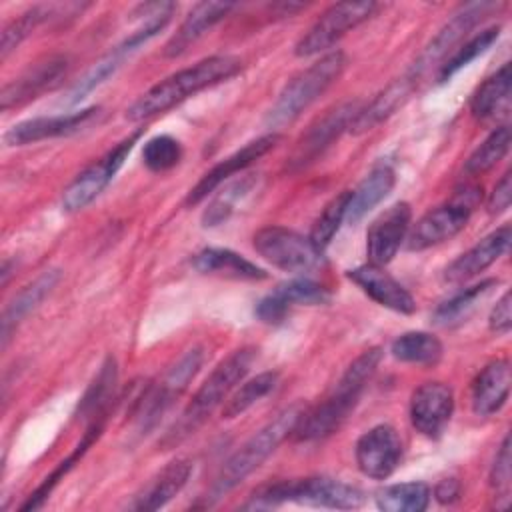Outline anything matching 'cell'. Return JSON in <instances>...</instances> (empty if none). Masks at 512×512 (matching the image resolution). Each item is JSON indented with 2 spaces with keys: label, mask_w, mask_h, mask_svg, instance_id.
Wrapping results in <instances>:
<instances>
[{
  "label": "cell",
  "mask_w": 512,
  "mask_h": 512,
  "mask_svg": "<svg viewBox=\"0 0 512 512\" xmlns=\"http://www.w3.org/2000/svg\"><path fill=\"white\" fill-rule=\"evenodd\" d=\"M404 454L400 434L390 424H378L366 430L354 446L358 470L372 480H386L394 474Z\"/></svg>",
  "instance_id": "cell-15"
},
{
  "label": "cell",
  "mask_w": 512,
  "mask_h": 512,
  "mask_svg": "<svg viewBox=\"0 0 512 512\" xmlns=\"http://www.w3.org/2000/svg\"><path fill=\"white\" fill-rule=\"evenodd\" d=\"M410 220V204L396 202L370 224L366 232V254L370 264L386 266L392 262L410 232Z\"/></svg>",
  "instance_id": "cell-17"
},
{
  "label": "cell",
  "mask_w": 512,
  "mask_h": 512,
  "mask_svg": "<svg viewBox=\"0 0 512 512\" xmlns=\"http://www.w3.org/2000/svg\"><path fill=\"white\" fill-rule=\"evenodd\" d=\"M234 4L232 2H200L196 4L176 34L166 42L164 46V56L174 58L186 52L190 44H194L200 36H204L214 24H218L222 18H226L232 12Z\"/></svg>",
  "instance_id": "cell-25"
},
{
  "label": "cell",
  "mask_w": 512,
  "mask_h": 512,
  "mask_svg": "<svg viewBox=\"0 0 512 512\" xmlns=\"http://www.w3.org/2000/svg\"><path fill=\"white\" fill-rule=\"evenodd\" d=\"M60 280V270L50 268L44 270L36 280H32L28 286H24L12 302L6 306L2 314V328H0V338H2V348H6L10 334L16 330V326L34 310L38 304L52 292V288Z\"/></svg>",
  "instance_id": "cell-28"
},
{
  "label": "cell",
  "mask_w": 512,
  "mask_h": 512,
  "mask_svg": "<svg viewBox=\"0 0 512 512\" xmlns=\"http://www.w3.org/2000/svg\"><path fill=\"white\" fill-rule=\"evenodd\" d=\"M102 428H104V420H98V422H92V424H88V428H86V432H84V436H82V440H80V444L76 446V450L66 458V460H62L60 464H58V468L38 486V490L34 492V494H30V498L20 506V510H24V512H28V510H36V508H40L42 504H44V500L50 496V492L54 490V486L72 470V466H74V462H78L82 456H84V452L92 446V442L100 436V432H102Z\"/></svg>",
  "instance_id": "cell-36"
},
{
  "label": "cell",
  "mask_w": 512,
  "mask_h": 512,
  "mask_svg": "<svg viewBox=\"0 0 512 512\" xmlns=\"http://www.w3.org/2000/svg\"><path fill=\"white\" fill-rule=\"evenodd\" d=\"M144 166L152 172L172 170L182 160V146L176 138L168 134H160L150 138L142 150Z\"/></svg>",
  "instance_id": "cell-42"
},
{
  "label": "cell",
  "mask_w": 512,
  "mask_h": 512,
  "mask_svg": "<svg viewBox=\"0 0 512 512\" xmlns=\"http://www.w3.org/2000/svg\"><path fill=\"white\" fill-rule=\"evenodd\" d=\"M258 350L254 346H244L234 350L226 360H222L212 374L204 380V384L196 390L188 406L182 410L180 418L168 428V432L160 438L158 448L170 450L190 438L208 416L226 400V396L234 390L236 384L248 374L254 364Z\"/></svg>",
  "instance_id": "cell-3"
},
{
  "label": "cell",
  "mask_w": 512,
  "mask_h": 512,
  "mask_svg": "<svg viewBox=\"0 0 512 512\" xmlns=\"http://www.w3.org/2000/svg\"><path fill=\"white\" fill-rule=\"evenodd\" d=\"M390 354L400 362L432 366L442 358V342L430 332L412 330L400 334L390 344Z\"/></svg>",
  "instance_id": "cell-35"
},
{
  "label": "cell",
  "mask_w": 512,
  "mask_h": 512,
  "mask_svg": "<svg viewBox=\"0 0 512 512\" xmlns=\"http://www.w3.org/2000/svg\"><path fill=\"white\" fill-rule=\"evenodd\" d=\"M480 188L464 186L458 190L450 202L428 210L408 232V250H426L430 246L442 244L454 238L468 224L476 204L480 202Z\"/></svg>",
  "instance_id": "cell-8"
},
{
  "label": "cell",
  "mask_w": 512,
  "mask_h": 512,
  "mask_svg": "<svg viewBox=\"0 0 512 512\" xmlns=\"http://www.w3.org/2000/svg\"><path fill=\"white\" fill-rule=\"evenodd\" d=\"M80 4H66L58 6V4H38L32 6L28 12H24L20 18L12 20L4 32H2V40H0V56L6 58L14 48H18V44L30 36L32 30H36L40 24L56 18V16H66L68 10H76ZM74 16V14H68Z\"/></svg>",
  "instance_id": "cell-32"
},
{
  "label": "cell",
  "mask_w": 512,
  "mask_h": 512,
  "mask_svg": "<svg viewBox=\"0 0 512 512\" xmlns=\"http://www.w3.org/2000/svg\"><path fill=\"white\" fill-rule=\"evenodd\" d=\"M510 394V362L498 358L488 362L472 382V410L476 416H492L498 412Z\"/></svg>",
  "instance_id": "cell-23"
},
{
  "label": "cell",
  "mask_w": 512,
  "mask_h": 512,
  "mask_svg": "<svg viewBox=\"0 0 512 512\" xmlns=\"http://www.w3.org/2000/svg\"><path fill=\"white\" fill-rule=\"evenodd\" d=\"M460 492H462L460 480L454 478V476L440 480V482L434 486V490H432L434 498H436L440 504H452V502H456V500L460 498Z\"/></svg>",
  "instance_id": "cell-48"
},
{
  "label": "cell",
  "mask_w": 512,
  "mask_h": 512,
  "mask_svg": "<svg viewBox=\"0 0 512 512\" xmlns=\"http://www.w3.org/2000/svg\"><path fill=\"white\" fill-rule=\"evenodd\" d=\"M510 90H512V72H510V64L506 62L490 78H486L472 94V100H470L472 116L478 120H490V118H496L498 112H508Z\"/></svg>",
  "instance_id": "cell-31"
},
{
  "label": "cell",
  "mask_w": 512,
  "mask_h": 512,
  "mask_svg": "<svg viewBox=\"0 0 512 512\" xmlns=\"http://www.w3.org/2000/svg\"><path fill=\"white\" fill-rule=\"evenodd\" d=\"M454 412V392L444 382H426L410 396V422L426 438H438Z\"/></svg>",
  "instance_id": "cell-18"
},
{
  "label": "cell",
  "mask_w": 512,
  "mask_h": 512,
  "mask_svg": "<svg viewBox=\"0 0 512 512\" xmlns=\"http://www.w3.org/2000/svg\"><path fill=\"white\" fill-rule=\"evenodd\" d=\"M146 16V24L132 32L126 40H122L112 52H108L94 68H90L68 92L66 104H76L82 98H86L94 88H98L102 82H106L140 46H144L148 40H152L168 22L172 12L176 10V4L172 2H152V4H140L136 8Z\"/></svg>",
  "instance_id": "cell-7"
},
{
  "label": "cell",
  "mask_w": 512,
  "mask_h": 512,
  "mask_svg": "<svg viewBox=\"0 0 512 512\" xmlns=\"http://www.w3.org/2000/svg\"><path fill=\"white\" fill-rule=\"evenodd\" d=\"M510 240H512V232L508 224L496 228L494 232L484 236L478 244H474L464 254H460L454 262H450L444 270V280L450 284H460L478 276L508 250Z\"/></svg>",
  "instance_id": "cell-22"
},
{
  "label": "cell",
  "mask_w": 512,
  "mask_h": 512,
  "mask_svg": "<svg viewBox=\"0 0 512 512\" xmlns=\"http://www.w3.org/2000/svg\"><path fill=\"white\" fill-rule=\"evenodd\" d=\"M276 292L288 300L290 306H298V304H324L330 298V292L326 286L310 280V278H296L290 282H284L276 288Z\"/></svg>",
  "instance_id": "cell-43"
},
{
  "label": "cell",
  "mask_w": 512,
  "mask_h": 512,
  "mask_svg": "<svg viewBox=\"0 0 512 512\" xmlns=\"http://www.w3.org/2000/svg\"><path fill=\"white\" fill-rule=\"evenodd\" d=\"M510 200H512V176L510 172H506L500 182L494 186L490 198H488V212L494 216L506 212L510 208Z\"/></svg>",
  "instance_id": "cell-47"
},
{
  "label": "cell",
  "mask_w": 512,
  "mask_h": 512,
  "mask_svg": "<svg viewBox=\"0 0 512 512\" xmlns=\"http://www.w3.org/2000/svg\"><path fill=\"white\" fill-rule=\"evenodd\" d=\"M140 132H134L132 136L124 138L118 146L108 150L102 158L92 162L88 168H84L62 192V208L64 212H78L86 208L92 200L100 196V192L112 182L128 154L132 152L134 144L138 142Z\"/></svg>",
  "instance_id": "cell-13"
},
{
  "label": "cell",
  "mask_w": 512,
  "mask_h": 512,
  "mask_svg": "<svg viewBox=\"0 0 512 512\" xmlns=\"http://www.w3.org/2000/svg\"><path fill=\"white\" fill-rule=\"evenodd\" d=\"M512 456H510V436H504L496 458L490 468V488L494 492L496 510H506L510 506V490H512V472H510Z\"/></svg>",
  "instance_id": "cell-41"
},
{
  "label": "cell",
  "mask_w": 512,
  "mask_h": 512,
  "mask_svg": "<svg viewBox=\"0 0 512 512\" xmlns=\"http://www.w3.org/2000/svg\"><path fill=\"white\" fill-rule=\"evenodd\" d=\"M432 490L424 482H402L380 488L374 502L384 512H422L430 504Z\"/></svg>",
  "instance_id": "cell-34"
},
{
  "label": "cell",
  "mask_w": 512,
  "mask_h": 512,
  "mask_svg": "<svg viewBox=\"0 0 512 512\" xmlns=\"http://www.w3.org/2000/svg\"><path fill=\"white\" fill-rule=\"evenodd\" d=\"M202 360H204V352L200 346L186 350L158 384L148 386L142 392L134 412L140 432L146 434L150 428H154L160 422V418L170 410L176 398L186 390L190 380H194V376L202 366Z\"/></svg>",
  "instance_id": "cell-9"
},
{
  "label": "cell",
  "mask_w": 512,
  "mask_h": 512,
  "mask_svg": "<svg viewBox=\"0 0 512 512\" xmlns=\"http://www.w3.org/2000/svg\"><path fill=\"white\" fill-rule=\"evenodd\" d=\"M304 406L300 402L278 412L268 424H264L258 432H254L218 470L208 494L206 504L220 500L224 494L242 484L256 468H260L268 456L288 438L292 436L298 418L302 416Z\"/></svg>",
  "instance_id": "cell-4"
},
{
  "label": "cell",
  "mask_w": 512,
  "mask_h": 512,
  "mask_svg": "<svg viewBox=\"0 0 512 512\" xmlns=\"http://www.w3.org/2000/svg\"><path fill=\"white\" fill-rule=\"evenodd\" d=\"M290 308H292V306L288 304V300L282 298V296L274 290V292H270L268 296H264V298L256 304L254 314L258 316L260 322L276 326V324H280V322L286 320V316L290 314Z\"/></svg>",
  "instance_id": "cell-45"
},
{
  "label": "cell",
  "mask_w": 512,
  "mask_h": 512,
  "mask_svg": "<svg viewBox=\"0 0 512 512\" xmlns=\"http://www.w3.org/2000/svg\"><path fill=\"white\" fill-rule=\"evenodd\" d=\"M396 174L388 164L374 166L364 180L350 192L348 208H346V222L356 224L360 222L374 206H378L394 188Z\"/></svg>",
  "instance_id": "cell-29"
},
{
  "label": "cell",
  "mask_w": 512,
  "mask_h": 512,
  "mask_svg": "<svg viewBox=\"0 0 512 512\" xmlns=\"http://www.w3.org/2000/svg\"><path fill=\"white\" fill-rule=\"evenodd\" d=\"M510 326H512V296L510 292H504L490 312L488 328L494 334H508Z\"/></svg>",
  "instance_id": "cell-46"
},
{
  "label": "cell",
  "mask_w": 512,
  "mask_h": 512,
  "mask_svg": "<svg viewBox=\"0 0 512 512\" xmlns=\"http://www.w3.org/2000/svg\"><path fill=\"white\" fill-rule=\"evenodd\" d=\"M192 264L200 274L222 276L230 280H264L266 278V272L260 266H256L242 254L228 248H204L194 256Z\"/></svg>",
  "instance_id": "cell-30"
},
{
  "label": "cell",
  "mask_w": 512,
  "mask_h": 512,
  "mask_svg": "<svg viewBox=\"0 0 512 512\" xmlns=\"http://www.w3.org/2000/svg\"><path fill=\"white\" fill-rule=\"evenodd\" d=\"M500 36V26H490L464 44H460L438 68V82L450 80L456 72H460L464 66H468L472 60H476L480 54H484Z\"/></svg>",
  "instance_id": "cell-37"
},
{
  "label": "cell",
  "mask_w": 512,
  "mask_h": 512,
  "mask_svg": "<svg viewBox=\"0 0 512 512\" xmlns=\"http://www.w3.org/2000/svg\"><path fill=\"white\" fill-rule=\"evenodd\" d=\"M116 386H118V368L116 360L108 356L90 386L86 388L84 396L78 402L76 408V420H82L86 424H92L96 420H106L110 406L116 398Z\"/></svg>",
  "instance_id": "cell-27"
},
{
  "label": "cell",
  "mask_w": 512,
  "mask_h": 512,
  "mask_svg": "<svg viewBox=\"0 0 512 512\" xmlns=\"http://www.w3.org/2000/svg\"><path fill=\"white\" fill-rule=\"evenodd\" d=\"M68 70V58L62 54L48 56L30 68H26L18 78L10 80L0 92V108L6 112L14 106L38 98L42 92L52 90Z\"/></svg>",
  "instance_id": "cell-19"
},
{
  "label": "cell",
  "mask_w": 512,
  "mask_h": 512,
  "mask_svg": "<svg viewBox=\"0 0 512 512\" xmlns=\"http://www.w3.org/2000/svg\"><path fill=\"white\" fill-rule=\"evenodd\" d=\"M240 70H242V62L236 56H230V54L208 56L190 68H184L166 76L164 80L148 88L144 94H140L126 110V118L132 122H140L156 114H162L174 108L176 104L184 102L186 98L210 86L230 80Z\"/></svg>",
  "instance_id": "cell-2"
},
{
  "label": "cell",
  "mask_w": 512,
  "mask_h": 512,
  "mask_svg": "<svg viewBox=\"0 0 512 512\" xmlns=\"http://www.w3.org/2000/svg\"><path fill=\"white\" fill-rule=\"evenodd\" d=\"M346 64V54L334 50L318 58L308 68L300 70L296 76H292L278 94L272 108L268 110L266 126L272 128V132H276V128L294 122L340 78Z\"/></svg>",
  "instance_id": "cell-5"
},
{
  "label": "cell",
  "mask_w": 512,
  "mask_h": 512,
  "mask_svg": "<svg viewBox=\"0 0 512 512\" xmlns=\"http://www.w3.org/2000/svg\"><path fill=\"white\" fill-rule=\"evenodd\" d=\"M100 112H102L100 106H90V108H84L78 112H68V114L28 118V120H22V122L10 126L4 132V144L6 146H24V144L50 140V138L70 136V134H76V132L88 128L100 116Z\"/></svg>",
  "instance_id": "cell-16"
},
{
  "label": "cell",
  "mask_w": 512,
  "mask_h": 512,
  "mask_svg": "<svg viewBox=\"0 0 512 512\" xmlns=\"http://www.w3.org/2000/svg\"><path fill=\"white\" fill-rule=\"evenodd\" d=\"M254 180L252 178H244L232 186H228L218 198H214L208 208L204 210L202 214V224L204 226H218L222 224L230 214H232V206H234V200H238L240 196H244L248 190H250V184Z\"/></svg>",
  "instance_id": "cell-44"
},
{
  "label": "cell",
  "mask_w": 512,
  "mask_h": 512,
  "mask_svg": "<svg viewBox=\"0 0 512 512\" xmlns=\"http://www.w3.org/2000/svg\"><path fill=\"white\" fill-rule=\"evenodd\" d=\"M348 198L350 192H342L338 196H334L326 208L322 210V214L316 218L312 230H310V242L324 252L328 248V244L332 242V238L336 236V232L340 230L342 222H346V208H348Z\"/></svg>",
  "instance_id": "cell-40"
},
{
  "label": "cell",
  "mask_w": 512,
  "mask_h": 512,
  "mask_svg": "<svg viewBox=\"0 0 512 512\" xmlns=\"http://www.w3.org/2000/svg\"><path fill=\"white\" fill-rule=\"evenodd\" d=\"M508 148H510V128L508 126H498L468 156V160L464 164V172L472 174V176L488 172L490 168H494L508 154Z\"/></svg>",
  "instance_id": "cell-39"
},
{
  "label": "cell",
  "mask_w": 512,
  "mask_h": 512,
  "mask_svg": "<svg viewBox=\"0 0 512 512\" xmlns=\"http://www.w3.org/2000/svg\"><path fill=\"white\" fill-rule=\"evenodd\" d=\"M362 108V102L358 100H348L344 104L334 106L328 110L322 118H318L298 140L294 146L290 158H288V168L292 172L302 170L316 162L340 136L346 132Z\"/></svg>",
  "instance_id": "cell-14"
},
{
  "label": "cell",
  "mask_w": 512,
  "mask_h": 512,
  "mask_svg": "<svg viewBox=\"0 0 512 512\" xmlns=\"http://www.w3.org/2000/svg\"><path fill=\"white\" fill-rule=\"evenodd\" d=\"M498 286V280L490 278V280H482L480 284H474L462 292H458L456 296H452L450 300L442 302L436 312H434V322L438 326H456L460 322H464L470 314H474L478 310V306L488 298V294Z\"/></svg>",
  "instance_id": "cell-33"
},
{
  "label": "cell",
  "mask_w": 512,
  "mask_h": 512,
  "mask_svg": "<svg viewBox=\"0 0 512 512\" xmlns=\"http://www.w3.org/2000/svg\"><path fill=\"white\" fill-rule=\"evenodd\" d=\"M382 356V348L374 346L364 350L358 358H354L340 376V380L336 382V386L332 388V392L314 408L302 412L292 432V438L296 442H314L336 432L344 424L348 414L354 410L362 390L374 376Z\"/></svg>",
  "instance_id": "cell-1"
},
{
  "label": "cell",
  "mask_w": 512,
  "mask_h": 512,
  "mask_svg": "<svg viewBox=\"0 0 512 512\" xmlns=\"http://www.w3.org/2000/svg\"><path fill=\"white\" fill-rule=\"evenodd\" d=\"M416 84H418V80H414L408 72H404L400 78H396L392 84H388L370 104H366L358 110L348 132L362 134V132H368V130L376 128L378 124H382L400 106H404V102L414 92Z\"/></svg>",
  "instance_id": "cell-24"
},
{
  "label": "cell",
  "mask_w": 512,
  "mask_h": 512,
  "mask_svg": "<svg viewBox=\"0 0 512 512\" xmlns=\"http://www.w3.org/2000/svg\"><path fill=\"white\" fill-rule=\"evenodd\" d=\"M348 278L376 304L392 312L412 314L416 310L414 296L390 272H386L384 266L368 262L348 270Z\"/></svg>",
  "instance_id": "cell-21"
},
{
  "label": "cell",
  "mask_w": 512,
  "mask_h": 512,
  "mask_svg": "<svg viewBox=\"0 0 512 512\" xmlns=\"http://www.w3.org/2000/svg\"><path fill=\"white\" fill-rule=\"evenodd\" d=\"M378 10L376 2H338L332 4L296 42L294 54L300 58L316 56L332 48L348 32L358 28Z\"/></svg>",
  "instance_id": "cell-10"
},
{
  "label": "cell",
  "mask_w": 512,
  "mask_h": 512,
  "mask_svg": "<svg viewBox=\"0 0 512 512\" xmlns=\"http://www.w3.org/2000/svg\"><path fill=\"white\" fill-rule=\"evenodd\" d=\"M502 8L500 2H470L466 6H460L452 14V18L436 32V36L426 44L422 54L416 58V62L406 70L414 80H420L432 66L446 60L456 46L464 40V36L476 28L490 12Z\"/></svg>",
  "instance_id": "cell-12"
},
{
  "label": "cell",
  "mask_w": 512,
  "mask_h": 512,
  "mask_svg": "<svg viewBox=\"0 0 512 512\" xmlns=\"http://www.w3.org/2000/svg\"><path fill=\"white\" fill-rule=\"evenodd\" d=\"M192 474V462L186 458H178L168 462L136 496L130 508L152 512L166 506L188 482Z\"/></svg>",
  "instance_id": "cell-26"
},
{
  "label": "cell",
  "mask_w": 512,
  "mask_h": 512,
  "mask_svg": "<svg viewBox=\"0 0 512 512\" xmlns=\"http://www.w3.org/2000/svg\"><path fill=\"white\" fill-rule=\"evenodd\" d=\"M282 140V136L278 132H268L248 144H244L240 150H236L234 154L226 156L224 160H220L218 164H214L200 180L198 184L188 192L186 196V204L194 206L198 202H202L204 198H208V194H212L222 182H226L230 176H234L236 172L246 170L252 162H256L258 158H262L266 152H270L278 142Z\"/></svg>",
  "instance_id": "cell-20"
},
{
  "label": "cell",
  "mask_w": 512,
  "mask_h": 512,
  "mask_svg": "<svg viewBox=\"0 0 512 512\" xmlns=\"http://www.w3.org/2000/svg\"><path fill=\"white\" fill-rule=\"evenodd\" d=\"M252 244L264 260L284 272H310L322 264V252L310 242V238H304L284 226H266L258 230Z\"/></svg>",
  "instance_id": "cell-11"
},
{
  "label": "cell",
  "mask_w": 512,
  "mask_h": 512,
  "mask_svg": "<svg viewBox=\"0 0 512 512\" xmlns=\"http://www.w3.org/2000/svg\"><path fill=\"white\" fill-rule=\"evenodd\" d=\"M284 502L314 506V508H332V510H354L364 504V492L358 486L326 478H298V480H282L276 484H268L252 494L250 506H278Z\"/></svg>",
  "instance_id": "cell-6"
},
{
  "label": "cell",
  "mask_w": 512,
  "mask_h": 512,
  "mask_svg": "<svg viewBox=\"0 0 512 512\" xmlns=\"http://www.w3.org/2000/svg\"><path fill=\"white\" fill-rule=\"evenodd\" d=\"M278 384L276 372H260L254 378L246 380L222 406V418H236L244 414L258 400L268 396Z\"/></svg>",
  "instance_id": "cell-38"
}]
</instances>
